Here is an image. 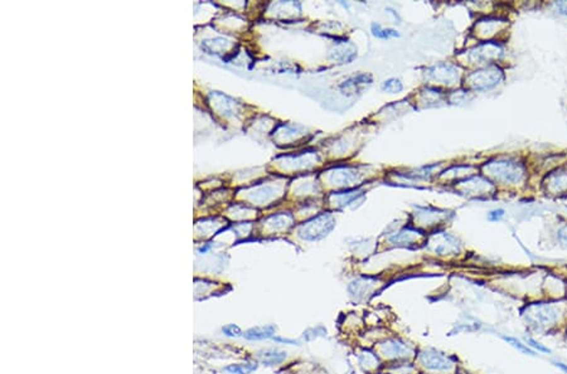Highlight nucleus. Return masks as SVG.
Instances as JSON below:
<instances>
[{
	"label": "nucleus",
	"instance_id": "nucleus-1",
	"mask_svg": "<svg viewBox=\"0 0 567 374\" xmlns=\"http://www.w3.org/2000/svg\"><path fill=\"white\" fill-rule=\"evenodd\" d=\"M527 325L537 332H549L563 316L561 303L538 302L526 306L522 314Z\"/></svg>",
	"mask_w": 567,
	"mask_h": 374
},
{
	"label": "nucleus",
	"instance_id": "nucleus-2",
	"mask_svg": "<svg viewBox=\"0 0 567 374\" xmlns=\"http://www.w3.org/2000/svg\"><path fill=\"white\" fill-rule=\"evenodd\" d=\"M420 363L430 370H449L452 367L451 358L435 349H425L420 354Z\"/></svg>",
	"mask_w": 567,
	"mask_h": 374
},
{
	"label": "nucleus",
	"instance_id": "nucleus-3",
	"mask_svg": "<svg viewBox=\"0 0 567 374\" xmlns=\"http://www.w3.org/2000/svg\"><path fill=\"white\" fill-rule=\"evenodd\" d=\"M381 352L387 358H401L406 357L410 353V349L402 341L391 339L381 345Z\"/></svg>",
	"mask_w": 567,
	"mask_h": 374
},
{
	"label": "nucleus",
	"instance_id": "nucleus-4",
	"mask_svg": "<svg viewBox=\"0 0 567 374\" xmlns=\"http://www.w3.org/2000/svg\"><path fill=\"white\" fill-rule=\"evenodd\" d=\"M286 358V352L280 349H264L257 353V359L264 365H276L283 363Z\"/></svg>",
	"mask_w": 567,
	"mask_h": 374
},
{
	"label": "nucleus",
	"instance_id": "nucleus-5",
	"mask_svg": "<svg viewBox=\"0 0 567 374\" xmlns=\"http://www.w3.org/2000/svg\"><path fill=\"white\" fill-rule=\"evenodd\" d=\"M275 325H266V326H254L243 333V337L247 340H264L275 337Z\"/></svg>",
	"mask_w": 567,
	"mask_h": 374
},
{
	"label": "nucleus",
	"instance_id": "nucleus-6",
	"mask_svg": "<svg viewBox=\"0 0 567 374\" xmlns=\"http://www.w3.org/2000/svg\"><path fill=\"white\" fill-rule=\"evenodd\" d=\"M257 369V365L254 363H237L230 364L224 368V372L230 374H250Z\"/></svg>",
	"mask_w": 567,
	"mask_h": 374
},
{
	"label": "nucleus",
	"instance_id": "nucleus-7",
	"mask_svg": "<svg viewBox=\"0 0 567 374\" xmlns=\"http://www.w3.org/2000/svg\"><path fill=\"white\" fill-rule=\"evenodd\" d=\"M372 34L374 37L377 38H382V39H389V38H393V37H398L400 34L397 33V31H395V29H383L381 28V26L379 24H372Z\"/></svg>",
	"mask_w": 567,
	"mask_h": 374
},
{
	"label": "nucleus",
	"instance_id": "nucleus-8",
	"mask_svg": "<svg viewBox=\"0 0 567 374\" xmlns=\"http://www.w3.org/2000/svg\"><path fill=\"white\" fill-rule=\"evenodd\" d=\"M504 340L507 341L508 344H511L512 346L515 349H518L519 352H522V353L525 354H530V356H534V352L532 350L527 346V344H522L519 340H517L515 338H512V337H503Z\"/></svg>",
	"mask_w": 567,
	"mask_h": 374
},
{
	"label": "nucleus",
	"instance_id": "nucleus-9",
	"mask_svg": "<svg viewBox=\"0 0 567 374\" xmlns=\"http://www.w3.org/2000/svg\"><path fill=\"white\" fill-rule=\"evenodd\" d=\"M222 332H223V334L226 335V337H229V338L243 337L242 330H241V328L238 326V325H236V324L224 325V326L222 328Z\"/></svg>",
	"mask_w": 567,
	"mask_h": 374
},
{
	"label": "nucleus",
	"instance_id": "nucleus-10",
	"mask_svg": "<svg viewBox=\"0 0 567 374\" xmlns=\"http://www.w3.org/2000/svg\"><path fill=\"white\" fill-rule=\"evenodd\" d=\"M382 88L386 89V91L397 92L402 89V83H401L398 80H396V78H390V80L384 81V82L382 83Z\"/></svg>",
	"mask_w": 567,
	"mask_h": 374
},
{
	"label": "nucleus",
	"instance_id": "nucleus-11",
	"mask_svg": "<svg viewBox=\"0 0 567 374\" xmlns=\"http://www.w3.org/2000/svg\"><path fill=\"white\" fill-rule=\"evenodd\" d=\"M527 343H528V345L532 346V348L537 349V350H538V352H542V353H550V352H551L550 349L547 348V346L542 345L541 343H538V341L534 340V339H532V338H528V339H527Z\"/></svg>",
	"mask_w": 567,
	"mask_h": 374
},
{
	"label": "nucleus",
	"instance_id": "nucleus-12",
	"mask_svg": "<svg viewBox=\"0 0 567 374\" xmlns=\"http://www.w3.org/2000/svg\"><path fill=\"white\" fill-rule=\"evenodd\" d=\"M273 339H274V340H275V341H278V343L290 344V345H299V341H298V340H294V339L281 338V337H278V335H275V337H274Z\"/></svg>",
	"mask_w": 567,
	"mask_h": 374
},
{
	"label": "nucleus",
	"instance_id": "nucleus-13",
	"mask_svg": "<svg viewBox=\"0 0 567 374\" xmlns=\"http://www.w3.org/2000/svg\"><path fill=\"white\" fill-rule=\"evenodd\" d=\"M503 216H504V211L503 209L492 211V212L489 213V219H490V221H498V219H501Z\"/></svg>",
	"mask_w": 567,
	"mask_h": 374
},
{
	"label": "nucleus",
	"instance_id": "nucleus-14",
	"mask_svg": "<svg viewBox=\"0 0 567 374\" xmlns=\"http://www.w3.org/2000/svg\"><path fill=\"white\" fill-rule=\"evenodd\" d=\"M555 365H556V367L560 368V369H562L563 372L567 373V365L566 364H563V363H555Z\"/></svg>",
	"mask_w": 567,
	"mask_h": 374
},
{
	"label": "nucleus",
	"instance_id": "nucleus-15",
	"mask_svg": "<svg viewBox=\"0 0 567 374\" xmlns=\"http://www.w3.org/2000/svg\"><path fill=\"white\" fill-rule=\"evenodd\" d=\"M566 341H567V330H566Z\"/></svg>",
	"mask_w": 567,
	"mask_h": 374
}]
</instances>
